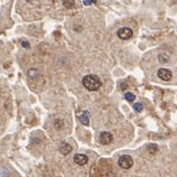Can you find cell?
Returning a JSON list of instances; mask_svg holds the SVG:
<instances>
[{
  "label": "cell",
  "instance_id": "cell-1",
  "mask_svg": "<svg viewBox=\"0 0 177 177\" xmlns=\"http://www.w3.org/2000/svg\"><path fill=\"white\" fill-rule=\"evenodd\" d=\"M82 83H83V86L85 89H87L89 91H98L100 87L102 86V82L100 80L96 75L90 74L84 76L83 80H82Z\"/></svg>",
  "mask_w": 177,
  "mask_h": 177
},
{
  "label": "cell",
  "instance_id": "cell-10",
  "mask_svg": "<svg viewBox=\"0 0 177 177\" xmlns=\"http://www.w3.org/2000/svg\"><path fill=\"white\" fill-rule=\"evenodd\" d=\"M63 6L67 9H71L75 6V1L74 0H63Z\"/></svg>",
  "mask_w": 177,
  "mask_h": 177
},
{
  "label": "cell",
  "instance_id": "cell-15",
  "mask_svg": "<svg viewBox=\"0 0 177 177\" xmlns=\"http://www.w3.org/2000/svg\"><path fill=\"white\" fill-rule=\"evenodd\" d=\"M134 109L136 112H143V103H136V104H134Z\"/></svg>",
  "mask_w": 177,
  "mask_h": 177
},
{
  "label": "cell",
  "instance_id": "cell-14",
  "mask_svg": "<svg viewBox=\"0 0 177 177\" xmlns=\"http://www.w3.org/2000/svg\"><path fill=\"white\" fill-rule=\"evenodd\" d=\"M147 149H148V151H149L150 154H155V152L158 150V148H157V146H156V145L150 143V145H147Z\"/></svg>",
  "mask_w": 177,
  "mask_h": 177
},
{
  "label": "cell",
  "instance_id": "cell-4",
  "mask_svg": "<svg viewBox=\"0 0 177 177\" xmlns=\"http://www.w3.org/2000/svg\"><path fill=\"white\" fill-rule=\"evenodd\" d=\"M157 75L160 80H164V81H171V78H173V73L168 68H159Z\"/></svg>",
  "mask_w": 177,
  "mask_h": 177
},
{
  "label": "cell",
  "instance_id": "cell-17",
  "mask_svg": "<svg viewBox=\"0 0 177 177\" xmlns=\"http://www.w3.org/2000/svg\"><path fill=\"white\" fill-rule=\"evenodd\" d=\"M83 3L85 6H90L92 3H96V0H83Z\"/></svg>",
  "mask_w": 177,
  "mask_h": 177
},
{
  "label": "cell",
  "instance_id": "cell-18",
  "mask_svg": "<svg viewBox=\"0 0 177 177\" xmlns=\"http://www.w3.org/2000/svg\"><path fill=\"white\" fill-rule=\"evenodd\" d=\"M5 171H6L5 168H0V175H1L2 177H8V174H6Z\"/></svg>",
  "mask_w": 177,
  "mask_h": 177
},
{
  "label": "cell",
  "instance_id": "cell-5",
  "mask_svg": "<svg viewBox=\"0 0 177 177\" xmlns=\"http://www.w3.org/2000/svg\"><path fill=\"white\" fill-rule=\"evenodd\" d=\"M112 140H113V136H112V134L108 132V131H103V132L100 134L99 141L102 145H109V143H112Z\"/></svg>",
  "mask_w": 177,
  "mask_h": 177
},
{
  "label": "cell",
  "instance_id": "cell-19",
  "mask_svg": "<svg viewBox=\"0 0 177 177\" xmlns=\"http://www.w3.org/2000/svg\"><path fill=\"white\" fill-rule=\"evenodd\" d=\"M126 87H127V84L121 83V90H126Z\"/></svg>",
  "mask_w": 177,
  "mask_h": 177
},
{
  "label": "cell",
  "instance_id": "cell-11",
  "mask_svg": "<svg viewBox=\"0 0 177 177\" xmlns=\"http://www.w3.org/2000/svg\"><path fill=\"white\" fill-rule=\"evenodd\" d=\"M124 99L127 100L128 102H134L136 96H135L134 93H131V92H127V93L124 94Z\"/></svg>",
  "mask_w": 177,
  "mask_h": 177
},
{
  "label": "cell",
  "instance_id": "cell-9",
  "mask_svg": "<svg viewBox=\"0 0 177 177\" xmlns=\"http://www.w3.org/2000/svg\"><path fill=\"white\" fill-rule=\"evenodd\" d=\"M28 76L31 78H36L39 76V71H38L37 68H30L29 71H28Z\"/></svg>",
  "mask_w": 177,
  "mask_h": 177
},
{
  "label": "cell",
  "instance_id": "cell-13",
  "mask_svg": "<svg viewBox=\"0 0 177 177\" xmlns=\"http://www.w3.org/2000/svg\"><path fill=\"white\" fill-rule=\"evenodd\" d=\"M63 123H64L63 120H61V119H56L55 121H54V127H55L57 130H61L63 128Z\"/></svg>",
  "mask_w": 177,
  "mask_h": 177
},
{
  "label": "cell",
  "instance_id": "cell-7",
  "mask_svg": "<svg viewBox=\"0 0 177 177\" xmlns=\"http://www.w3.org/2000/svg\"><path fill=\"white\" fill-rule=\"evenodd\" d=\"M58 150H59V152H61L62 155L66 156V155H68V154H70V152L72 151V147H71V145H70V143H62L61 145H59Z\"/></svg>",
  "mask_w": 177,
  "mask_h": 177
},
{
  "label": "cell",
  "instance_id": "cell-12",
  "mask_svg": "<svg viewBox=\"0 0 177 177\" xmlns=\"http://www.w3.org/2000/svg\"><path fill=\"white\" fill-rule=\"evenodd\" d=\"M158 59L160 63H168L169 62V56L167 54H160L158 56Z\"/></svg>",
  "mask_w": 177,
  "mask_h": 177
},
{
  "label": "cell",
  "instance_id": "cell-8",
  "mask_svg": "<svg viewBox=\"0 0 177 177\" xmlns=\"http://www.w3.org/2000/svg\"><path fill=\"white\" fill-rule=\"evenodd\" d=\"M80 121H81V123L84 124V126H89V124H90V117H89V112L84 111L83 115H80Z\"/></svg>",
  "mask_w": 177,
  "mask_h": 177
},
{
  "label": "cell",
  "instance_id": "cell-2",
  "mask_svg": "<svg viewBox=\"0 0 177 177\" xmlns=\"http://www.w3.org/2000/svg\"><path fill=\"white\" fill-rule=\"evenodd\" d=\"M118 164H119V166L121 168H123V169H129V168L132 167L134 160H132V158H131L129 155H123L119 158Z\"/></svg>",
  "mask_w": 177,
  "mask_h": 177
},
{
  "label": "cell",
  "instance_id": "cell-16",
  "mask_svg": "<svg viewBox=\"0 0 177 177\" xmlns=\"http://www.w3.org/2000/svg\"><path fill=\"white\" fill-rule=\"evenodd\" d=\"M20 43H22V46L24 47V48H26V50H29V48H30V44H29V42L22 41Z\"/></svg>",
  "mask_w": 177,
  "mask_h": 177
},
{
  "label": "cell",
  "instance_id": "cell-20",
  "mask_svg": "<svg viewBox=\"0 0 177 177\" xmlns=\"http://www.w3.org/2000/svg\"><path fill=\"white\" fill-rule=\"evenodd\" d=\"M0 20H1V14H0Z\"/></svg>",
  "mask_w": 177,
  "mask_h": 177
},
{
  "label": "cell",
  "instance_id": "cell-6",
  "mask_svg": "<svg viewBox=\"0 0 177 177\" xmlns=\"http://www.w3.org/2000/svg\"><path fill=\"white\" fill-rule=\"evenodd\" d=\"M73 160L75 162V164L80 165V166H84V165L87 164L89 158H87V156L83 155V154H76V155L74 156Z\"/></svg>",
  "mask_w": 177,
  "mask_h": 177
},
{
  "label": "cell",
  "instance_id": "cell-3",
  "mask_svg": "<svg viewBox=\"0 0 177 177\" xmlns=\"http://www.w3.org/2000/svg\"><path fill=\"white\" fill-rule=\"evenodd\" d=\"M117 35H118V37L120 38V39H122V41H128V39H130V38L132 37L134 31L129 27H122L118 30Z\"/></svg>",
  "mask_w": 177,
  "mask_h": 177
}]
</instances>
